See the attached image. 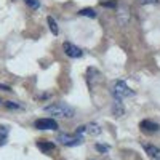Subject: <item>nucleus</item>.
I'll return each instance as SVG.
<instances>
[{"label":"nucleus","instance_id":"obj_11","mask_svg":"<svg viewBox=\"0 0 160 160\" xmlns=\"http://www.w3.org/2000/svg\"><path fill=\"white\" fill-rule=\"evenodd\" d=\"M47 22H48V28H50V31L53 32V35H58V34H59V29H58L56 21L53 19L51 16H48V18H47Z\"/></svg>","mask_w":160,"mask_h":160},{"label":"nucleus","instance_id":"obj_13","mask_svg":"<svg viewBox=\"0 0 160 160\" xmlns=\"http://www.w3.org/2000/svg\"><path fill=\"white\" fill-rule=\"evenodd\" d=\"M112 112H114V115H115V117H122V115H123V108L120 106V101H115V102H114Z\"/></svg>","mask_w":160,"mask_h":160},{"label":"nucleus","instance_id":"obj_14","mask_svg":"<svg viewBox=\"0 0 160 160\" xmlns=\"http://www.w3.org/2000/svg\"><path fill=\"white\" fill-rule=\"evenodd\" d=\"M5 108L7 109H11V111H18V109H22V106L18 104V102H15V101H7L5 102Z\"/></svg>","mask_w":160,"mask_h":160},{"label":"nucleus","instance_id":"obj_7","mask_svg":"<svg viewBox=\"0 0 160 160\" xmlns=\"http://www.w3.org/2000/svg\"><path fill=\"white\" fill-rule=\"evenodd\" d=\"M144 149H146V152L149 154L151 158H154V160H160V148H157V146H154V144H146V146H144Z\"/></svg>","mask_w":160,"mask_h":160},{"label":"nucleus","instance_id":"obj_1","mask_svg":"<svg viewBox=\"0 0 160 160\" xmlns=\"http://www.w3.org/2000/svg\"><path fill=\"white\" fill-rule=\"evenodd\" d=\"M43 111L47 114H51V115H55V117H61V118H72L75 115V109L72 108V106L62 102V101L47 106Z\"/></svg>","mask_w":160,"mask_h":160},{"label":"nucleus","instance_id":"obj_10","mask_svg":"<svg viewBox=\"0 0 160 160\" xmlns=\"http://www.w3.org/2000/svg\"><path fill=\"white\" fill-rule=\"evenodd\" d=\"M8 133H10L8 127L0 125V146H3V144L7 142V139H8Z\"/></svg>","mask_w":160,"mask_h":160},{"label":"nucleus","instance_id":"obj_12","mask_svg":"<svg viewBox=\"0 0 160 160\" xmlns=\"http://www.w3.org/2000/svg\"><path fill=\"white\" fill-rule=\"evenodd\" d=\"M78 15L80 16H88V18H96V11L93 8H83V10L78 11Z\"/></svg>","mask_w":160,"mask_h":160},{"label":"nucleus","instance_id":"obj_20","mask_svg":"<svg viewBox=\"0 0 160 160\" xmlns=\"http://www.w3.org/2000/svg\"><path fill=\"white\" fill-rule=\"evenodd\" d=\"M0 102H2V99H0Z\"/></svg>","mask_w":160,"mask_h":160},{"label":"nucleus","instance_id":"obj_5","mask_svg":"<svg viewBox=\"0 0 160 160\" xmlns=\"http://www.w3.org/2000/svg\"><path fill=\"white\" fill-rule=\"evenodd\" d=\"M139 128L144 133H148V135H154V133L160 131V125L157 122H154V120H142V122L139 123Z\"/></svg>","mask_w":160,"mask_h":160},{"label":"nucleus","instance_id":"obj_9","mask_svg":"<svg viewBox=\"0 0 160 160\" xmlns=\"http://www.w3.org/2000/svg\"><path fill=\"white\" fill-rule=\"evenodd\" d=\"M83 131H87L88 135H93V136H96V135H99L101 133V128H99V125L98 123H88V125H83Z\"/></svg>","mask_w":160,"mask_h":160},{"label":"nucleus","instance_id":"obj_17","mask_svg":"<svg viewBox=\"0 0 160 160\" xmlns=\"http://www.w3.org/2000/svg\"><path fill=\"white\" fill-rule=\"evenodd\" d=\"M141 5H154V3H160V0H138Z\"/></svg>","mask_w":160,"mask_h":160},{"label":"nucleus","instance_id":"obj_18","mask_svg":"<svg viewBox=\"0 0 160 160\" xmlns=\"http://www.w3.org/2000/svg\"><path fill=\"white\" fill-rule=\"evenodd\" d=\"M101 5H102V7H109V8H115V7H117L115 2H101Z\"/></svg>","mask_w":160,"mask_h":160},{"label":"nucleus","instance_id":"obj_8","mask_svg":"<svg viewBox=\"0 0 160 160\" xmlns=\"http://www.w3.org/2000/svg\"><path fill=\"white\" fill-rule=\"evenodd\" d=\"M37 148L42 151L43 154H48L51 151H55V144H53V142H47V141H37Z\"/></svg>","mask_w":160,"mask_h":160},{"label":"nucleus","instance_id":"obj_16","mask_svg":"<svg viewBox=\"0 0 160 160\" xmlns=\"http://www.w3.org/2000/svg\"><path fill=\"white\" fill-rule=\"evenodd\" d=\"M95 148H96L98 152H108L109 151V146H106V144H96Z\"/></svg>","mask_w":160,"mask_h":160},{"label":"nucleus","instance_id":"obj_4","mask_svg":"<svg viewBox=\"0 0 160 160\" xmlns=\"http://www.w3.org/2000/svg\"><path fill=\"white\" fill-rule=\"evenodd\" d=\"M37 130H58V122L55 118H38L34 122Z\"/></svg>","mask_w":160,"mask_h":160},{"label":"nucleus","instance_id":"obj_2","mask_svg":"<svg viewBox=\"0 0 160 160\" xmlns=\"http://www.w3.org/2000/svg\"><path fill=\"white\" fill-rule=\"evenodd\" d=\"M111 95L115 101H122L125 98L135 96V91H133L125 82H122V80H115V82L111 83Z\"/></svg>","mask_w":160,"mask_h":160},{"label":"nucleus","instance_id":"obj_3","mask_svg":"<svg viewBox=\"0 0 160 160\" xmlns=\"http://www.w3.org/2000/svg\"><path fill=\"white\" fill-rule=\"evenodd\" d=\"M56 141H59L62 146H78L82 144L83 138L77 135V133H74V135H69V133H59V135L56 136Z\"/></svg>","mask_w":160,"mask_h":160},{"label":"nucleus","instance_id":"obj_6","mask_svg":"<svg viewBox=\"0 0 160 160\" xmlns=\"http://www.w3.org/2000/svg\"><path fill=\"white\" fill-rule=\"evenodd\" d=\"M62 50H64V53H66V55H68L69 58H82V55H83V51L80 50L78 47L72 45L71 42H64Z\"/></svg>","mask_w":160,"mask_h":160},{"label":"nucleus","instance_id":"obj_19","mask_svg":"<svg viewBox=\"0 0 160 160\" xmlns=\"http://www.w3.org/2000/svg\"><path fill=\"white\" fill-rule=\"evenodd\" d=\"M0 90H3V91H11V88L8 85H0Z\"/></svg>","mask_w":160,"mask_h":160},{"label":"nucleus","instance_id":"obj_15","mask_svg":"<svg viewBox=\"0 0 160 160\" xmlns=\"http://www.w3.org/2000/svg\"><path fill=\"white\" fill-rule=\"evenodd\" d=\"M24 2L28 3L32 10H37V8L40 7V2H38V0H24Z\"/></svg>","mask_w":160,"mask_h":160}]
</instances>
